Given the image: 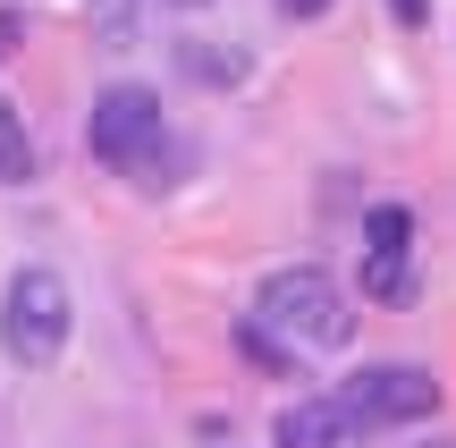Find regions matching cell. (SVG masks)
Listing matches in <instances>:
<instances>
[{"label":"cell","instance_id":"cell-1","mask_svg":"<svg viewBox=\"0 0 456 448\" xmlns=\"http://www.w3.org/2000/svg\"><path fill=\"white\" fill-rule=\"evenodd\" d=\"M254 322L279 338V347H296V355H330V347L355 338V305H346V288L330 280L322 263L271 271V280L254 288Z\"/></svg>","mask_w":456,"mask_h":448},{"label":"cell","instance_id":"cell-2","mask_svg":"<svg viewBox=\"0 0 456 448\" xmlns=\"http://www.w3.org/2000/svg\"><path fill=\"white\" fill-rule=\"evenodd\" d=\"M68 330H77V297H68L60 271L51 263L9 271V288H0V347H9L26 372H43V364H60Z\"/></svg>","mask_w":456,"mask_h":448},{"label":"cell","instance_id":"cell-3","mask_svg":"<svg viewBox=\"0 0 456 448\" xmlns=\"http://www.w3.org/2000/svg\"><path fill=\"white\" fill-rule=\"evenodd\" d=\"M94 161L102 169H127L135 186H161V94L152 85H110V94L94 102Z\"/></svg>","mask_w":456,"mask_h":448},{"label":"cell","instance_id":"cell-4","mask_svg":"<svg viewBox=\"0 0 456 448\" xmlns=\"http://www.w3.org/2000/svg\"><path fill=\"white\" fill-rule=\"evenodd\" d=\"M338 406L363 423V432H389V423H423L440 406V381L423 364H363L355 381L338 389Z\"/></svg>","mask_w":456,"mask_h":448},{"label":"cell","instance_id":"cell-5","mask_svg":"<svg viewBox=\"0 0 456 448\" xmlns=\"http://www.w3.org/2000/svg\"><path fill=\"white\" fill-rule=\"evenodd\" d=\"M406 254H414V212L380 203L363 220V297H406Z\"/></svg>","mask_w":456,"mask_h":448},{"label":"cell","instance_id":"cell-6","mask_svg":"<svg viewBox=\"0 0 456 448\" xmlns=\"http://www.w3.org/2000/svg\"><path fill=\"white\" fill-rule=\"evenodd\" d=\"M271 440H279V448H363L372 432H363L338 398H296V406H279Z\"/></svg>","mask_w":456,"mask_h":448},{"label":"cell","instance_id":"cell-7","mask_svg":"<svg viewBox=\"0 0 456 448\" xmlns=\"http://www.w3.org/2000/svg\"><path fill=\"white\" fill-rule=\"evenodd\" d=\"M26 178H34V135L17 118V102L0 94V186H26Z\"/></svg>","mask_w":456,"mask_h":448},{"label":"cell","instance_id":"cell-8","mask_svg":"<svg viewBox=\"0 0 456 448\" xmlns=\"http://www.w3.org/2000/svg\"><path fill=\"white\" fill-rule=\"evenodd\" d=\"M237 355H254V364H262V372H296V347H279V338H271V330H262V322H254V314H245V322H237Z\"/></svg>","mask_w":456,"mask_h":448},{"label":"cell","instance_id":"cell-9","mask_svg":"<svg viewBox=\"0 0 456 448\" xmlns=\"http://www.w3.org/2000/svg\"><path fill=\"white\" fill-rule=\"evenodd\" d=\"M178 60L195 68V77H212V85H237L245 77V51H220V43H178Z\"/></svg>","mask_w":456,"mask_h":448},{"label":"cell","instance_id":"cell-10","mask_svg":"<svg viewBox=\"0 0 456 448\" xmlns=\"http://www.w3.org/2000/svg\"><path fill=\"white\" fill-rule=\"evenodd\" d=\"M85 17H94L102 34H118V43H127V26H135V0H85Z\"/></svg>","mask_w":456,"mask_h":448},{"label":"cell","instance_id":"cell-11","mask_svg":"<svg viewBox=\"0 0 456 448\" xmlns=\"http://www.w3.org/2000/svg\"><path fill=\"white\" fill-rule=\"evenodd\" d=\"M17 43H26V17H17V9H0V60H9Z\"/></svg>","mask_w":456,"mask_h":448},{"label":"cell","instance_id":"cell-12","mask_svg":"<svg viewBox=\"0 0 456 448\" xmlns=\"http://www.w3.org/2000/svg\"><path fill=\"white\" fill-rule=\"evenodd\" d=\"M389 9H397V26H423V17H431V0H389Z\"/></svg>","mask_w":456,"mask_h":448},{"label":"cell","instance_id":"cell-13","mask_svg":"<svg viewBox=\"0 0 456 448\" xmlns=\"http://www.w3.org/2000/svg\"><path fill=\"white\" fill-rule=\"evenodd\" d=\"M330 0H279V17H296V26H305V17H322Z\"/></svg>","mask_w":456,"mask_h":448},{"label":"cell","instance_id":"cell-14","mask_svg":"<svg viewBox=\"0 0 456 448\" xmlns=\"http://www.w3.org/2000/svg\"><path fill=\"white\" fill-rule=\"evenodd\" d=\"M423 448H456V440H423Z\"/></svg>","mask_w":456,"mask_h":448},{"label":"cell","instance_id":"cell-15","mask_svg":"<svg viewBox=\"0 0 456 448\" xmlns=\"http://www.w3.org/2000/svg\"><path fill=\"white\" fill-rule=\"evenodd\" d=\"M178 9H203V0H178Z\"/></svg>","mask_w":456,"mask_h":448}]
</instances>
